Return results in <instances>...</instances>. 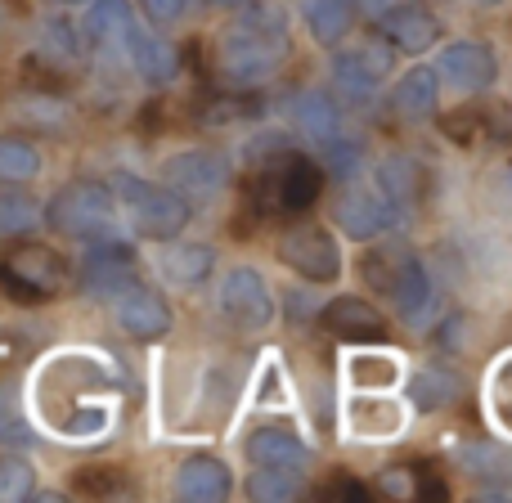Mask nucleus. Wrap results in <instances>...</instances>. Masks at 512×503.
I'll list each match as a JSON object with an SVG mask.
<instances>
[{
    "mask_svg": "<svg viewBox=\"0 0 512 503\" xmlns=\"http://www.w3.org/2000/svg\"><path fill=\"white\" fill-rule=\"evenodd\" d=\"M382 77H387V54L378 45H355L333 59V86L346 104H373Z\"/></svg>",
    "mask_w": 512,
    "mask_h": 503,
    "instance_id": "4468645a",
    "label": "nucleus"
},
{
    "mask_svg": "<svg viewBox=\"0 0 512 503\" xmlns=\"http://www.w3.org/2000/svg\"><path fill=\"white\" fill-rule=\"evenodd\" d=\"M135 14H131V5L126 0H95L90 5V14H86V41L90 45H99V50H131V41H135Z\"/></svg>",
    "mask_w": 512,
    "mask_h": 503,
    "instance_id": "6ab92c4d",
    "label": "nucleus"
},
{
    "mask_svg": "<svg viewBox=\"0 0 512 503\" xmlns=\"http://www.w3.org/2000/svg\"><path fill=\"white\" fill-rule=\"evenodd\" d=\"M351 378H355V387H360V391H378V387H391V382L400 378V369L391 360L373 364V360H364V355H360V360L351 364Z\"/></svg>",
    "mask_w": 512,
    "mask_h": 503,
    "instance_id": "e433bc0d",
    "label": "nucleus"
},
{
    "mask_svg": "<svg viewBox=\"0 0 512 503\" xmlns=\"http://www.w3.org/2000/svg\"><path fill=\"white\" fill-rule=\"evenodd\" d=\"M288 54H292V36L283 9L248 5L243 14H234L225 23L221 41H216V68H221L225 86L252 90L261 81H270L288 63Z\"/></svg>",
    "mask_w": 512,
    "mask_h": 503,
    "instance_id": "f257e3e1",
    "label": "nucleus"
},
{
    "mask_svg": "<svg viewBox=\"0 0 512 503\" xmlns=\"http://www.w3.org/2000/svg\"><path fill=\"white\" fill-rule=\"evenodd\" d=\"M459 463L468 477L486 481V490L495 499H504L499 490L512 486V454L504 445H490V441H472V445H459Z\"/></svg>",
    "mask_w": 512,
    "mask_h": 503,
    "instance_id": "412c9836",
    "label": "nucleus"
},
{
    "mask_svg": "<svg viewBox=\"0 0 512 503\" xmlns=\"http://www.w3.org/2000/svg\"><path fill=\"white\" fill-rule=\"evenodd\" d=\"M212 5H243V0H212Z\"/></svg>",
    "mask_w": 512,
    "mask_h": 503,
    "instance_id": "79ce46f5",
    "label": "nucleus"
},
{
    "mask_svg": "<svg viewBox=\"0 0 512 503\" xmlns=\"http://www.w3.org/2000/svg\"><path fill=\"white\" fill-rule=\"evenodd\" d=\"M477 108V140L490 144H508L512 140V104L508 99H481Z\"/></svg>",
    "mask_w": 512,
    "mask_h": 503,
    "instance_id": "2f4dec72",
    "label": "nucleus"
},
{
    "mask_svg": "<svg viewBox=\"0 0 512 503\" xmlns=\"http://www.w3.org/2000/svg\"><path fill=\"white\" fill-rule=\"evenodd\" d=\"M279 261L306 283H337V274H342L337 239L315 221H297L279 234Z\"/></svg>",
    "mask_w": 512,
    "mask_h": 503,
    "instance_id": "423d86ee",
    "label": "nucleus"
},
{
    "mask_svg": "<svg viewBox=\"0 0 512 503\" xmlns=\"http://www.w3.org/2000/svg\"><path fill=\"white\" fill-rule=\"evenodd\" d=\"M324 328L337 337V342H382L387 337V324H382L378 306L364 297H337L319 310Z\"/></svg>",
    "mask_w": 512,
    "mask_h": 503,
    "instance_id": "f3484780",
    "label": "nucleus"
},
{
    "mask_svg": "<svg viewBox=\"0 0 512 503\" xmlns=\"http://www.w3.org/2000/svg\"><path fill=\"white\" fill-rule=\"evenodd\" d=\"M243 454H248V463H256V468H279V472H297V477L310 468L306 441H301L288 423L256 427L248 436V445H243Z\"/></svg>",
    "mask_w": 512,
    "mask_h": 503,
    "instance_id": "2eb2a0df",
    "label": "nucleus"
},
{
    "mask_svg": "<svg viewBox=\"0 0 512 503\" xmlns=\"http://www.w3.org/2000/svg\"><path fill=\"white\" fill-rule=\"evenodd\" d=\"M441 131L450 135L454 144H463V149H468V144H477V108H459V113H450V117H441Z\"/></svg>",
    "mask_w": 512,
    "mask_h": 503,
    "instance_id": "58836bf2",
    "label": "nucleus"
},
{
    "mask_svg": "<svg viewBox=\"0 0 512 503\" xmlns=\"http://www.w3.org/2000/svg\"><path fill=\"white\" fill-rule=\"evenodd\" d=\"M324 194V167L297 149H274L270 162L243 185L248 198V216L265 221V216H301L319 203Z\"/></svg>",
    "mask_w": 512,
    "mask_h": 503,
    "instance_id": "f03ea898",
    "label": "nucleus"
},
{
    "mask_svg": "<svg viewBox=\"0 0 512 503\" xmlns=\"http://www.w3.org/2000/svg\"><path fill=\"white\" fill-rule=\"evenodd\" d=\"M441 32H445L441 18H436L432 5H423V0H400V5L382 9V18H378V36L400 54L432 50V45L441 41Z\"/></svg>",
    "mask_w": 512,
    "mask_h": 503,
    "instance_id": "1a4fd4ad",
    "label": "nucleus"
},
{
    "mask_svg": "<svg viewBox=\"0 0 512 503\" xmlns=\"http://www.w3.org/2000/svg\"><path fill=\"white\" fill-rule=\"evenodd\" d=\"M72 490L86 499H117L131 490V477L117 463H86V468L72 472Z\"/></svg>",
    "mask_w": 512,
    "mask_h": 503,
    "instance_id": "bb28decb",
    "label": "nucleus"
},
{
    "mask_svg": "<svg viewBox=\"0 0 512 503\" xmlns=\"http://www.w3.org/2000/svg\"><path fill=\"white\" fill-rule=\"evenodd\" d=\"M0 441H9V445H32V432H27V423L18 418L14 387H0Z\"/></svg>",
    "mask_w": 512,
    "mask_h": 503,
    "instance_id": "c9c22d12",
    "label": "nucleus"
},
{
    "mask_svg": "<svg viewBox=\"0 0 512 503\" xmlns=\"http://www.w3.org/2000/svg\"><path fill=\"white\" fill-rule=\"evenodd\" d=\"M373 185H378L382 198L396 207V216H414L418 207H423V194H427V171H423V162L409 158V153H391V158L378 162Z\"/></svg>",
    "mask_w": 512,
    "mask_h": 503,
    "instance_id": "dca6fc26",
    "label": "nucleus"
},
{
    "mask_svg": "<svg viewBox=\"0 0 512 503\" xmlns=\"http://www.w3.org/2000/svg\"><path fill=\"white\" fill-rule=\"evenodd\" d=\"M477 5H504V0H477Z\"/></svg>",
    "mask_w": 512,
    "mask_h": 503,
    "instance_id": "37998d69",
    "label": "nucleus"
},
{
    "mask_svg": "<svg viewBox=\"0 0 512 503\" xmlns=\"http://www.w3.org/2000/svg\"><path fill=\"white\" fill-rule=\"evenodd\" d=\"M162 176L180 198H216L230 185V162L212 149H185L176 158H167Z\"/></svg>",
    "mask_w": 512,
    "mask_h": 503,
    "instance_id": "9b49d317",
    "label": "nucleus"
},
{
    "mask_svg": "<svg viewBox=\"0 0 512 503\" xmlns=\"http://www.w3.org/2000/svg\"><path fill=\"white\" fill-rule=\"evenodd\" d=\"M333 221L342 225V234H351V239H378L400 216H396V207L382 198L378 185H346L333 207Z\"/></svg>",
    "mask_w": 512,
    "mask_h": 503,
    "instance_id": "9d476101",
    "label": "nucleus"
},
{
    "mask_svg": "<svg viewBox=\"0 0 512 503\" xmlns=\"http://www.w3.org/2000/svg\"><path fill=\"white\" fill-rule=\"evenodd\" d=\"M221 315L230 319V328H239V333H261V328H270L274 297H270V283L261 279V270H252V265H234V270L225 274Z\"/></svg>",
    "mask_w": 512,
    "mask_h": 503,
    "instance_id": "0eeeda50",
    "label": "nucleus"
},
{
    "mask_svg": "<svg viewBox=\"0 0 512 503\" xmlns=\"http://www.w3.org/2000/svg\"><path fill=\"white\" fill-rule=\"evenodd\" d=\"M315 499H369V486L364 481H355V477H346V472H333L328 481H319L315 486Z\"/></svg>",
    "mask_w": 512,
    "mask_h": 503,
    "instance_id": "4c0bfd02",
    "label": "nucleus"
},
{
    "mask_svg": "<svg viewBox=\"0 0 512 503\" xmlns=\"http://www.w3.org/2000/svg\"><path fill=\"white\" fill-rule=\"evenodd\" d=\"M400 405L387 396H373V391H364V396H355L351 405H346V423L355 427L360 436H391L400 432Z\"/></svg>",
    "mask_w": 512,
    "mask_h": 503,
    "instance_id": "393cba45",
    "label": "nucleus"
},
{
    "mask_svg": "<svg viewBox=\"0 0 512 503\" xmlns=\"http://www.w3.org/2000/svg\"><path fill=\"white\" fill-rule=\"evenodd\" d=\"M32 490H36L32 468H27V463H18V459H5V454H0V499H5V503H14V499H32Z\"/></svg>",
    "mask_w": 512,
    "mask_h": 503,
    "instance_id": "f704fd0d",
    "label": "nucleus"
},
{
    "mask_svg": "<svg viewBox=\"0 0 512 503\" xmlns=\"http://www.w3.org/2000/svg\"><path fill=\"white\" fill-rule=\"evenodd\" d=\"M108 301H113L117 324H122L131 337H140V342H158V337L171 333L167 297H162V292H153V288H144L140 279H135L131 288H122L117 297H108Z\"/></svg>",
    "mask_w": 512,
    "mask_h": 503,
    "instance_id": "f8f14e48",
    "label": "nucleus"
},
{
    "mask_svg": "<svg viewBox=\"0 0 512 503\" xmlns=\"http://www.w3.org/2000/svg\"><path fill=\"white\" fill-rule=\"evenodd\" d=\"M436 68H441L436 77H441L445 86L463 90V95H477V90H486V86H495V81H499L495 50H490V45H481V41H454V45H445Z\"/></svg>",
    "mask_w": 512,
    "mask_h": 503,
    "instance_id": "ddd939ff",
    "label": "nucleus"
},
{
    "mask_svg": "<svg viewBox=\"0 0 512 503\" xmlns=\"http://www.w3.org/2000/svg\"><path fill=\"white\" fill-rule=\"evenodd\" d=\"M405 261H409V248H405V243L369 248V252H364V261H360V274H364V283H369L373 292H382V297H387L391 283H396V274H400V265H405Z\"/></svg>",
    "mask_w": 512,
    "mask_h": 503,
    "instance_id": "c85d7f7f",
    "label": "nucleus"
},
{
    "mask_svg": "<svg viewBox=\"0 0 512 503\" xmlns=\"http://www.w3.org/2000/svg\"><path fill=\"white\" fill-rule=\"evenodd\" d=\"M230 490H234L230 468L221 459H212V454H194L176 472V495L189 503H221L230 499Z\"/></svg>",
    "mask_w": 512,
    "mask_h": 503,
    "instance_id": "a211bd4d",
    "label": "nucleus"
},
{
    "mask_svg": "<svg viewBox=\"0 0 512 503\" xmlns=\"http://www.w3.org/2000/svg\"><path fill=\"white\" fill-rule=\"evenodd\" d=\"M216 265V252L207 248V243H185V248H171L167 261H162V270H167V279L176 283V288L194 292L207 283V274H212Z\"/></svg>",
    "mask_w": 512,
    "mask_h": 503,
    "instance_id": "a878e982",
    "label": "nucleus"
},
{
    "mask_svg": "<svg viewBox=\"0 0 512 503\" xmlns=\"http://www.w3.org/2000/svg\"><path fill=\"white\" fill-rule=\"evenodd\" d=\"M59 5H90V0H59Z\"/></svg>",
    "mask_w": 512,
    "mask_h": 503,
    "instance_id": "a19ab883",
    "label": "nucleus"
},
{
    "mask_svg": "<svg viewBox=\"0 0 512 503\" xmlns=\"http://www.w3.org/2000/svg\"><path fill=\"white\" fill-rule=\"evenodd\" d=\"M36 171H41V153H36L27 140H18V135H0V180L23 185V180H32Z\"/></svg>",
    "mask_w": 512,
    "mask_h": 503,
    "instance_id": "7c9ffc66",
    "label": "nucleus"
},
{
    "mask_svg": "<svg viewBox=\"0 0 512 503\" xmlns=\"http://www.w3.org/2000/svg\"><path fill=\"white\" fill-rule=\"evenodd\" d=\"M463 396V378L450 369H423L414 378V405L418 409H445Z\"/></svg>",
    "mask_w": 512,
    "mask_h": 503,
    "instance_id": "c756f323",
    "label": "nucleus"
},
{
    "mask_svg": "<svg viewBox=\"0 0 512 503\" xmlns=\"http://www.w3.org/2000/svg\"><path fill=\"white\" fill-rule=\"evenodd\" d=\"M391 108H396L405 122H427L441 108V77L436 68H409L405 77L391 90Z\"/></svg>",
    "mask_w": 512,
    "mask_h": 503,
    "instance_id": "aec40b11",
    "label": "nucleus"
},
{
    "mask_svg": "<svg viewBox=\"0 0 512 503\" xmlns=\"http://www.w3.org/2000/svg\"><path fill=\"white\" fill-rule=\"evenodd\" d=\"M117 203H122L126 221L140 239L149 243H171L185 234L189 225V198H180L171 185H153L144 176H117Z\"/></svg>",
    "mask_w": 512,
    "mask_h": 503,
    "instance_id": "7ed1b4c3",
    "label": "nucleus"
},
{
    "mask_svg": "<svg viewBox=\"0 0 512 503\" xmlns=\"http://www.w3.org/2000/svg\"><path fill=\"white\" fill-rule=\"evenodd\" d=\"M297 122H301V131L319 144H328L333 135H342L337 131V104L328 95H319V90H306V95L297 99Z\"/></svg>",
    "mask_w": 512,
    "mask_h": 503,
    "instance_id": "cd10ccee",
    "label": "nucleus"
},
{
    "mask_svg": "<svg viewBox=\"0 0 512 503\" xmlns=\"http://www.w3.org/2000/svg\"><path fill=\"white\" fill-rule=\"evenodd\" d=\"M387 301L396 306V315L409 319V324H414V319L432 306V279H427V265L418 261L414 252H409V261L400 265V274H396V283H391Z\"/></svg>",
    "mask_w": 512,
    "mask_h": 503,
    "instance_id": "5701e85b",
    "label": "nucleus"
},
{
    "mask_svg": "<svg viewBox=\"0 0 512 503\" xmlns=\"http://www.w3.org/2000/svg\"><path fill=\"white\" fill-rule=\"evenodd\" d=\"M306 32L319 45H342L355 23V0H306Z\"/></svg>",
    "mask_w": 512,
    "mask_h": 503,
    "instance_id": "b1692460",
    "label": "nucleus"
},
{
    "mask_svg": "<svg viewBox=\"0 0 512 503\" xmlns=\"http://www.w3.org/2000/svg\"><path fill=\"white\" fill-rule=\"evenodd\" d=\"M68 283V265L59 252L41 248V243H23L0 256V292L18 306H41V301L59 297Z\"/></svg>",
    "mask_w": 512,
    "mask_h": 503,
    "instance_id": "39448f33",
    "label": "nucleus"
},
{
    "mask_svg": "<svg viewBox=\"0 0 512 503\" xmlns=\"http://www.w3.org/2000/svg\"><path fill=\"white\" fill-rule=\"evenodd\" d=\"M36 225V203L27 194H0V234H23Z\"/></svg>",
    "mask_w": 512,
    "mask_h": 503,
    "instance_id": "72a5a7b5",
    "label": "nucleus"
},
{
    "mask_svg": "<svg viewBox=\"0 0 512 503\" xmlns=\"http://www.w3.org/2000/svg\"><path fill=\"white\" fill-rule=\"evenodd\" d=\"M135 5H140L144 14H149L153 23L162 27V23H176V18L185 14V5H189V0H135Z\"/></svg>",
    "mask_w": 512,
    "mask_h": 503,
    "instance_id": "ea45409f",
    "label": "nucleus"
},
{
    "mask_svg": "<svg viewBox=\"0 0 512 503\" xmlns=\"http://www.w3.org/2000/svg\"><path fill=\"white\" fill-rule=\"evenodd\" d=\"M297 495H301V477H297V472L256 468L248 477V499H297Z\"/></svg>",
    "mask_w": 512,
    "mask_h": 503,
    "instance_id": "473e14b6",
    "label": "nucleus"
},
{
    "mask_svg": "<svg viewBox=\"0 0 512 503\" xmlns=\"http://www.w3.org/2000/svg\"><path fill=\"white\" fill-rule=\"evenodd\" d=\"M131 63H135V72H140L149 86H167V81H176V72H180V54H176V45L171 41H162V36H144V32H135V41H131Z\"/></svg>",
    "mask_w": 512,
    "mask_h": 503,
    "instance_id": "4be33fe9",
    "label": "nucleus"
},
{
    "mask_svg": "<svg viewBox=\"0 0 512 503\" xmlns=\"http://www.w3.org/2000/svg\"><path fill=\"white\" fill-rule=\"evenodd\" d=\"M86 261H81V283H86V292H95V297H117L122 288H131L135 279H140V270H135V252L126 248L122 239H113V234H99V239H86Z\"/></svg>",
    "mask_w": 512,
    "mask_h": 503,
    "instance_id": "6e6552de",
    "label": "nucleus"
},
{
    "mask_svg": "<svg viewBox=\"0 0 512 503\" xmlns=\"http://www.w3.org/2000/svg\"><path fill=\"white\" fill-rule=\"evenodd\" d=\"M113 216H117V198H113V189L99 185V180H72V185H63L59 194L50 198V207H45L50 230L63 234V239H81V243L113 230Z\"/></svg>",
    "mask_w": 512,
    "mask_h": 503,
    "instance_id": "20e7f679",
    "label": "nucleus"
}]
</instances>
